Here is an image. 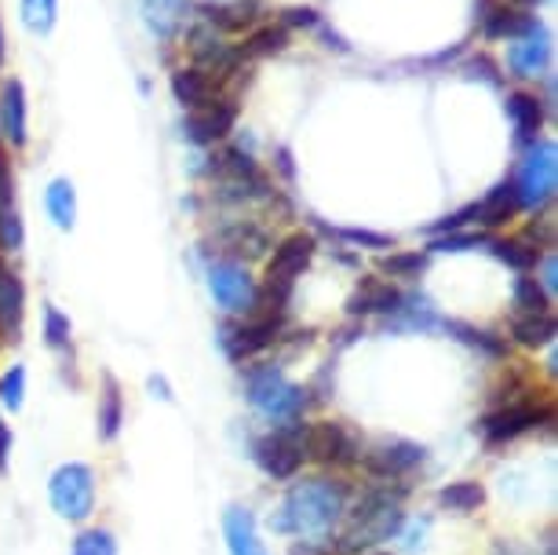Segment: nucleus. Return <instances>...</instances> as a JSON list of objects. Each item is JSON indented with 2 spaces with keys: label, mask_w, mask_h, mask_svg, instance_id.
I'll return each instance as SVG.
<instances>
[{
  "label": "nucleus",
  "mask_w": 558,
  "mask_h": 555,
  "mask_svg": "<svg viewBox=\"0 0 558 555\" xmlns=\"http://www.w3.org/2000/svg\"><path fill=\"white\" fill-rule=\"evenodd\" d=\"M475 219H478V227H504L508 219H514L522 213L519 208V197H514V183L511 180H504V183H497L493 191L482 197V202H475Z\"/></svg>",
  "instance_id": "obj_24"
},
{
  "label": "nucleus",
  "mask_w": 558,
  "mask_h": 555,
  "mask_svg": "<svg viewBox=\"0 0 558 555\" xmlns=\"http://www.w3.org/2000/svg\"><path fill=\"white\" fill-rule=\"evenodd\" d=\"M59 19V0H40V29L37 34H51Z\"/></svg>",
  "instance_id": "obj_46"
},
{
  "label": "nucleus",
  "mask_w": 558,
  "mask_h": 555,
  "mask_svg": "<svg viewBox=\"0 0 558 555\" xmlns=\"http://www.w3.org/2000/svg\"><path fill=\"white\" fill-rule=\"evenodd\" d=\"M45 208L51 216V224L59 230H70L77 224V191H73L70 180H51L45 191Z\"/></svg>",
  "instance_id": "obj_29"
},
{
  "label": "nucleus",
  "mask_w": 558,
  "mask_h": 555,
  "mask_svg": "<svg viewBox=\"0 0 558 555\" xmlns=\"http://www.w3.org/2000/svg\"><path fill=\"white\" fill-rule=\"evenodd\" d=\"M336 234L351 245H365V249H395V238L391 234H376V230H357V227H340Z\"/></svg>",
  "instance_id": "obj_42"
},
{
  "label": "nucleus",
  "mask_w": 558,
  "mask_h": 555,
  "mask_svg": "<svg viewBox=\"0 0 558 555\" xmlns=\"http://www.w3.org/2000/svg\"><path fill=\"white\" fill-rule=\"evenodd\" d=\"M172 96L191 113V110H205V107H213V102L227 99V85L191 62V67H179L172 73Z\"/></svg>",
  "instance_id": "obj_13"
},
{
  "label": "nucleus",
  "mask_w": 558,
  "mask_h": 555,
  "mask_svg": "<svg viewBox=\"0 0 558 555\" xmlns=\"http://www.w3.org/2000/svg\"><path fill=\"white\" fill-rule=\"evenodd\" d=\"M482 242H486L482 234H460V230H452V234H435L430 253H463V249H478Z\"/></svg>",
  "instance_id": "obj_41"
},
{
  "label": "nucleus",
  "mask_w": 558,
  "mask_h": 555,
  "mask_svg": "<svg viewBox=\"0 0 558 555\" xmlns=\"http://www.w3.org/2000/svg\"><path fill=\"white\" fill-rule=\"evenodd\" d=\"M300 438H303V457H314L322 464H347V460H354V438L336 421L311 424Z\"/></svg>",
  "instance_id": "obj_14"
},
{
  "label": "nucleus",
  "mask_w": 558,
  "mask_h": 555,
  "mask_svg": "<svg viewBox=\"0 0 558 555\" xmlns=\"http://www.w3.org/2000/svg\"><path fill=\"white\" fill-rule=\"evenodd\" d=\"M541 406H508V410H497L482 421V432H486L489 443H508V438H519L522 432H530L544 421Z\"/></svg>",
  "instance_id": "obj_20"
},
{
  "label": "nucleus",
  "mask_w": 558,
  "mask_h": 555,
  "mask_svg": "<svg viewBox=\"0 0 558 555\" xmlns=\"http://www.w3.org/2000/svg\"><path fill=\"white\" fill-rule=\"evenodd\" d=\"M471 81H486L489 88H504V73H500V62L489 56V51H478V56L468 59V67H463Z\"/></svg>",
  "instance_id": "obj_37"
},
{
  "label": "nucleus",
  "mask_w": 558,
  "mask_h": 555,
  "mask_svg": "<svg viewBox=\"0 0 558 555\" xmlns=\"http://www.w3.org/2000/svg\"><path fill=\"white\" fill-rule=\"evenodd\" d=\"M0 135L23 150L29 143V102H26V88L19 77H8L4 88H0Z\"/></svg>",
  "instance_id": "obj_16"
},
{
  "label": "nucleus",
  "mask_w": 558,
  "mask_h": 555,
  "mask_svg": "<svg viewBox=\"0 0 558 555\" xmlns=\"http://www.w3.org/2000/svg\"><path fill=\"white\" fill-rule=\"evenodd\" d=\"M197 15L216 34H252L263 23L267 8H263V0H213V4L197 8Z\"/></svg>",
  "instance_id": "obj_11"
},
{
  "label": "nucleus",
  "mask_w": 558,
  "mask_h": 555,
  "mask_svg": "<svg viewBox=\"0 0 558 555\" xmlns=\"http://www.w3.org/2000/svg\"><path fill=\"white\" fill-rule=\"evenodd\" d=\"M241 56H245V62L252 59H267V56H278V51L289 48V29L286 26H274V23H259L252 34L245 37V45H238Z\"/></svg>",
  "instance_id": "obj_28"
},
{
  "label": "nucleus",
  "mask_w": 558,
  "mask_h": 555,
  "mask_svg": "<svg viewBox=\"0 0 558 555\" xmlns=\"http://www.w3.org/2000/svg\"><path fill=\"white\" fill-rule=\"evenodd\" d=\"M23 395H26V370L23 365H12V370L4 373V381H0V406L19 413L23 410Z\"/></svg>",
  "instance_id": "obj_36"
},
{
  "label": "nucleus",
  "mask_w": 558,
  "mask_h": 555,
  "mask_svg": "<svg viewBox=\"0 0 558 555\" xmlns=\"http://www.w3.org/2000/svg\"><path fill=\"white\" fill-rule=\"evenodd\" d=\"M536 267H541V289L547 292V297H555L558 292V260H555V253H544L541 260H536Z\"/></svg>",
  "instance_id": "obj_45"
},
{
  "label": "nucleus",
  "mask_w": 558,
  "mask_h": 555,
  "mask_svg": "<svg viewBox=\"0 0 558 555\" xmlns=\"http://www.w3.org/2000/svg\"><path fill=\"white\" fill-rule=\"evenodd\" d=\"M398 318H395V329H438L441 326V318H438V311L430 307L427 300H405L398 303Z\"/></svg>",
  "instance_id": "obj_31"
},
{
  "label": "nucleus",
  "mask_w": 558,
  "mask_h": 555,
  "mask_svg": "<svg viewBox=\"0 0 558 555\" xmlns=\"http://www.w3.org/2000/svg\"><path fill=\"white\" fill-rule=\"evenodd\" d=\"M511 297H514V307H519V314H541V311H551V297H547V292L541 289V281L530 278V275L514 278Z\"/></svg>",
  "instance_id": "obj_32"
},
{
  "label": "nucleus",
  "mask_w": 558,
  "mask_h": 555,
  "mask_svg": "<svg viewBox=\"0 0 558 555\" xmlns=\"http://www.w3.org/2000/svg\"><path fill=\"white\" fill-rule=\"evenodd\" d=\"M424 267H427L424 253H391V256H384V264H380L384 275H391V278H420Z\"/></svg>",
  "instance_id": "obj_35"
},
{
  "label": "nucleus",
  "mask_w": 558,
  "mask_h": 555,
  "mask_svg": "<svg viewBox=\"0 0 558 555\" xmlns=\"http://www.w3.org/2000/svg\"><path fill=\"white\" fill-rule=\"evenodd\" d=\"M314 249H318V242H314L311 234H303V230H296V234H289V238H281V242L274 245V256H270V264H267V286L292 289V281H296L303 270L311 267Z\"/></svg>",
  "instance_id": "obj_9"
},
{
  "label": "nucleus",
  "mask_w": 558,
  "mask_h": 555,
  "mask_svg": "<svg viewBox=\"0 0 558 555\" xmlns=\"http://www.w3.org/2000/svg\"><path fill=\"white\" fill-rule=\"evenodd\" d=\"M343 511H347V490L340 483H329V479H311V483L289 490V497L281 500L270 527L278 533L318 538V533H329L340 522Z\"/></svg>",
  "instance_id": "obj_1"
},
{
  "label": "nucleus",
  "mask_w": 558,
  "mask_h": 555,
  "mask_svg": "<svg viewBox=\"0 0 558 555\" xmlns=\"http://www.w3.org/2000/svg\"><path fill=\"white\" fill-rule=\"evenodd\" d=\"M234 124H238V102H234V96H227V99L213 102V107L186 113L183 132L194 146H216L234 132Z\"/></svg>",
  "instance_id": "obj_10"
},
{
  "label": "nucleus",
  "mask_w": 558,
  "mask_h": 555,
  "mask_svg": "<svg viewBox=\"0 0 558 555\" xmlns=\"http://www.w3.org/2000/svg\"><path fill=\"white\" fill-rule=\"evenodd\" d=\"M558 333V322L551 311H541V314H519L511 322V337L522 343V348H547Z\"/></svg>",
  "instance_id": "obj_26"
},
{
  "label": "nucleus",
  "mask_w": 558,
  "mask_h": 555,
  "mask_svg": "<svg viewBox=\"0 0 558 555\" xmlns=\"http://www.w3.org/2000/svg\"><path fill=\"white\" fill-rule=\"evenodd\" d=\"M219 245H223V253L230 256H263L270 249V234L256 224H234L227 230V234H219Z\"/></svg>",
  "instance_id": "obj_27"
},
{
  "label": "nucleus",
  "mask_w": 558,
  "mask_h": 555,
  "mask_svg": "<svg viewBox=\"0 0 558 555\" xmlns=\"http://www.w3.org/2000/svg\"><path fill=\"white\" fill-rule=\"evenodd\" d=\"M0 249L4 253H19L23 249V219H19L15 205L0 208Z\"/></svg>",
  "instance_id": "obj_40"
},
{
  "label": "nucleus",
  "mask_w": 558,
  "mask_h": 555,
  "mask_svg": "<svg viewBox=\"0 0 558 555\" xmlns=\"http://www.w3.org/2000/svg\"><path fill=\"white\" fill-rule=\"evenodd\" d=\"M398 303H402V292H398L391 281L384 278H365L351 300H347V314H395Z\"/></svg>",
  "instance_id": "obj_21"
},
{
  "label": "nucleus",
  "mask_w": 558,
  "mask_h": 555,
  "mask_svg": "<svg viewBox=\"0 0 558 555\" xmlns=\"http://www.w3.org/2000/svg\"><path fill=\"white\" fill-rule=\"evenodd\" d=\"M514 197H519V208L525 213H544L547 205L555 202L558 191V150L551 140H536L525 146L522 161H519V176H514Z\"/></svg>",
  "instance_id": "obj_3"
},
{
  "label": "nucleus",
  "mask_w": 558,
  "mask_h": 555,
  "mask_svg": "<svg viewBox=\"0 0 558 555\" xmlns=\"http://www.w3.org/2000/svg\"><path fill=\"white\" fill-rule=\"evenodd\" d=\"M121 421H124L121 391H118V384L107 381V395H102V406H99V435L102 438H113V435H118Z\"/></svg>",
  "instance_id": "obj_34"
},
{
  "label": "nucleus",
  "mask_w": 558,
  "mask_h": 555,
  "mask_svg": "<svg viewBox=\"0 0 558 555\" xmlns=\"http://www.w3.org/2000/svg\"><path fill=\"white\" fill-rule=\"evenodd\" d=\"M420 460H424V446L416 443H380L365 454V468L380 479H395V475H405L413 471Z\"/></svg>",
  "instance_id": "obj_19"
},
{
  "label": "nucleus",
  "mask_w": 558,
  "mask_h": 555,
  "mask_svg": "<svg viewBox=\"0 0 558 555\" xmlns=\"http://www.w3.org/2000/svg\"><path fill=\"white\" fill-rule=\"evenodd\" d=\"M303 432H270L256 443V464L270 479H292L303 464Z\"/></svg>",
  "instance_id": "obj_12"
},
{
  "label": "nucleus",
  "mask_w": 558,
  "mask_h": 555,
  "mask_svg": "<svg viewBox=\"0 0 558 555\" xmlns=\"http://www.w3.org/2000/svg\"><path fill=\"white\" fill-rule=\"evenodd\" d=\"M143 12H146V23H150V29L157 37H172L179 19H183V12H186V4L183 0H146Z\"/></svg>",
  "instance_id": "obj_30"
},
{
  "label": "nucleus",
  "mask_w": 558,
  "mask_h": 555,
  "mask_svg": "<svg viewBox=\"0 0 558 555\" xmlns=\"http://www.w3.org/2000/svg\"><path fill=\"white\" fill-rule=\"evenodd\" d=\"M405 522L402 500L391 497L387 490H373L357 500V508L351 511V527L343 533V548L357 552V548H373V544L391 541Z\"/></svg>",
  "instance_id": "obj_2"
},
{
  "label": "nucleus",
  "mask_w": 558,
  "mask_h": 555,
  "mask_svg": "<svg viewBox=\"0 0 558 555\" xmlns=\"http://www.w3.org/2000/svg\"><path fill=\"white\" fill-rule=\"evenodd\" d=\"M281 333V314H259V318L252 322H241V326H227V354L234 362L241 359H252V354H259L263 348H270L274 340H278Z\"/></svg>",
  "instance_id": "obj_15"
},
{
  "label": "nucleus",
  "mask_w": 558,
  "mask_h": 555,
  "mask_svg": "<svg viewBox=\"0 0 558 555\" xmlns=\"http://www.w3.org/2000/svg\"><path fill=\"white\" fill-rule=\"evenodd\" d=\"M8 59V40H4V26H0V67H4Z\"/></svg>",
  "instance_id": "obj_49"
},
{
  "label": "nucleus",
  "mask_w": 558,
  "mask_h": 555,
  "mask_svg": "<svg viewBox=\"0 0 558 555\" xmlns=\"http://www.w3.org/2000/svg\"><path fill=\"white\" fill-rule=\"evenodd\" d=\"M223 538H227L230 555H267V548H263V541L256 533V519H252L245 508H227Z\"/></svg>",
  "instance_id": "obj_23"
},
{
  "label": "nucleus",
  "mask_w": 558,
  "mask_h": 555,
  "mask_svg": "<svg viewBox=\"0 0 558 555\" xmlns=\"http://www.w3.org/2000/svg\"><path fill=\"white\" fill-rule=\"evenodd\" d=\"M73 555H118V541L110 530H84L73 541Z\"/></svg>",
  "instance_id": "obj_38"
},
{
  "label": "nucleus",
  "mask_w": 558,
  "mask_h": 555,
  "mask_svg": "<svg viewBox=\"0 0 558 555\" xmlns=\"http://www.w3.org/2000/svg\"><path fill=\"white\" fill-rule=\"evenodd\" d=\"M45 340H48V348H70V318L62 314L59 307H45Z\"/></svg>",
  "instance_id": "obj_39"
},
{
  "label": "nucleus",
  "mask_w": 558,
  "mask_h": 555,
  "mask_svg": "<svg viewBox=\"0 0 558 555\" xmlns=\"http://www.w3.org/2000/svg\"><path fill=\"white\" fill-rule=\"evenodd\" d=\"M248 402L270 421H296L307 406V391L292 384L281 370L263 365V370L248 373Z\"/></svg>",
  "instance_id": "obj_4"
},
{
  "label": "nucleus",
  "mask_w": 558,
  "mask_h": 555,
  "mask_svg": "<svg viewBox=\"0 0 558 555\" xmlns=\"http://www.w3.org/2000/svg\"><path fill=\"white\" fill-rule=\"evenodd\" d=\"M475 202H471V205H463L460 208V213H452V216H446V219H438V224H430L427 227V234L430 238H435V234H452V230H463V227H468V224H475Z\"/></svg>",
  "instance_id": "obj_43"
},
{
  "label": "nucleus",
  "mask_w": 558,
  "mask_h": 555,
  "mask_svg": "<svg viewBox=\"0 0 558 555\" xmlns=\"http://www.w3.org/2000/svg\"><path fill=\"white\" fill-rule=\"evenodd\" d=\"M281 26H286V29H292V26L318 29L322 26V15L314 12V8H289V12H281Z\"/></svg>",
  "instance_id": "obj_44"
},
{
  "label": "nucleus",
  "mask_w": 558,
  "mask_h": 555,
  "mask_svg": "<svg viewBox=\"0 0 558 555\" xmlns=\"http://www.w3.org/2000/svg\"><path fill=\"white\" fill-rule=\"evenodd\" d=\"M551 29H547L541 19H530V26L522 29L519 37L508 40V73L519 81H541L551 70Z\"/></svg>",
  "instance_id": "obj_7"
},
{
  "label": "nucleus",
  "mask_w": 558,
  "mask_h": 555,
  "mask_svg": "<svg viewBox=\"0 0 558 555\" xmlns=\"http://www.w3.org/2000/svg\"><path fill=\"white\" fill-rule=\"evenodd\" d=\"M186 51H191L194 67L208 70L213 77L223 81V85L241 81V73H248V62H245V56H241V48L227 45L223 34H216V29L205 26V23L186 29Z\"/></svg>",
  "instance_id": "obj_5"
},
{
  "label": "nucleus",
  "mask_w": 558,
  "mask_h": 555,
  "mask_svg": "<svg viewBox=\"0 0 558 555\" xmlns=\"http://www.w3.org/2000/svg\"><path fill=\"white\" fill-rule=\"evenodd\" d=\"M530 12L508 0H482L478 4V29L486 40H511L530 26Z\"/></svg>",
  "instance_id": "obj_17"
},
{
  "label": "nucleus",
  "mask_w": 558,
  "mask_h": 555,
  "mask_svg": "<svg viewBox=\"0 0 558 555\" xmlns=\"http://www.w3.org/2000/svg\"><path fill=\"white\" fill-rule=\"evenodd\" d=\"M438 500L446 505L449 511H475L482 500H486V490L478 483H449L446 490L438 494Z\"/></svg>",
  "instance_id": "obj_33"
},
{
  "label": "nucleus",
  "mask_w": 558,
  "mask_h": 555,
  "mask_svg": "<svg viewBox=\"0 0 558 555\" xmlns=\"http://www.w3.org/2000/svg\"><path fill=\"white\" fill-rule=\"evenodd\" d=\"M8 464V432H4V424H0V468Z\"/></svg>",
  "instance_id": "obj_47"
},
{
  "label": "nucleus",
  "mask_w": 558,
  "mask_h": 555,
  "mask_svg": "<svg viewBox=\"0 0 558 555\" xmlns=\"http://www.w3.org/2000/svg\"><path fill=\"white\" fill-rule=\"evenodd\" d=\"M208 292H213L216 307H223L227 314H245L259 300L256 278L234 260H219V264L208 267Z\"/></svg>",
  "instance_id": "obj_8"
},
{
  "label": "nucleus",
  "mask_w": 558,
  "mask_h": 555,
  "mask_svg": "<svg viewBox=\"0 0 558 555\" xmlns=\"http://www.w3.org/2000/svg\"><path fill=\"white\" fill-rule=\"evenodd\" d=\"M23 311H26V289L12 267L0 260V333L15 340L19 326H23Z\"/></svg>",
  "instance_id": "obj_22"
},
{
  "label": "nucleus",
  "mask_w": 558,
  "mask_h": 555,
  "mask_svg": "<svg viewBox=\"0 0 558 555\" xmlns=\"http://www.w3.org/2000/svg\"><path fill=\"white\" fill-rule=\"evenodd\" d=\"M486 245L493 249V256L504 260V264H508L511 270H519V275L536 270V260L544 256L530 238H486Z\"/></svg>",
  "instance_id": "obj_25"
},
{
  "label": "nucleus",
  "mask_w": 558,
  "mask_h": 555,
  "mask_svg": "<svg viewBox=\"0 0 558 555\" xmlns=\"http://www.w3.org/2000/svg\"><path fill=\"white\" fill-rule=\"evenodd\" d=\"M278 161H281V172L292 176V157H289V150H278Z\"/></svg>",
  "instance_id": "obj_48"
},
{
  "label": "nucleus",
  "mask_w": 558,
  "mask_h": 555,
  "mask_svg": "<svg viewBox=\"0 0 558 555\" xmlns=\"http://www.w3.org/2000/svg\"><path fill=\"white\" fill-rule=\"evenodd\" d=\"M48 497H51V508L59 511L62 519L70 522H84L96 508V475H92L88 464H62L56 475H51V486H48Z\"/></svg>",
  "instance_id": "obj_6"
},
{
  "label": "nucleus",
  "mask_w": 558,
  "mask_h": 555,
  "mask_svg": "<svg viewBox=\"0 0 558 555\" xmlns=\"http://www.w3.org/2000/svg\"><path fill=\"white\" fill-rule=\"evenodd\" d=\"M508 118H511V129H514V143L530 146V143L541 140L547 107L536 92L519 88V92H508Z\"/></svg>",
  "instance_id": "obj_18"
}]
</instances>
